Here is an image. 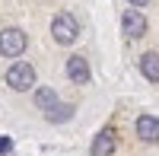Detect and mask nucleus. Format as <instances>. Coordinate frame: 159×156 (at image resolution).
<instances>
[{
	"mask_svg": "<svg viewBox=\"0 0 159 156\" xmlns=\"http://www.w3.org/2000/svg\"><path fill=\"white\" fill-rule=\"evenodd\" d=\"M7 86L16 89V93H29V89H35V67H32L29 61L10 64V70H7Z\"/></svg>",
	"mask_w": 159,
	"mask_h": 156,
	"instance_id": "1",
	"label": "nucleus"
},
{
	"mask_svg": "<svg viewBox=\"0 0 159 156\" xmlns=\"http://www.w3.org/2000/svg\"><path fill=\"white\" fill-rule=\"evenodd\" d=\"M51 35H54L57 45H73L80 38V22L73 13H57L54 19H51Z\"/></svg>",
	"mask_w": 159,
	"mask_h": 156,
	"instance_id": "2",
	"label": "nucleus"
},
{
	"mask_svg": "<svg viewBox=\"0 0 159 156\" xmlns=\"http://www.w3.org/2000/svg\"><path fill=\"white\" fill-rule=\"evenodd\" d=\"M25 45H29V38H25L22 29H3L0 32V54L3 57H19Z\"/></svg>",
	"mask_w": 159,
	"mask_h": 156,
	"instance_id": "3",
	"label": "nucleus"
},
{
	"mask_svg": "<svg viewBox=\"0 0 159 156\" xmlns=\"http://www.w3.org/2000/svg\"><path fill=\"white\" fill-rule=\"evenodd\" d=\"M121 29L127 38H143L147 35V16H143L140 10H124V16H121Z\"/></svg>",
	"mask_w": 159,
	"mask_h": 156,
	"instance_id": "4",
	"label": "nucleus"
},
{
	"mask_svg": "<svg viewBox=\"0 0 159 156\" xmlns=\"http://www.w3.org/2000/svg\"><path fill=\"white\" fill-rule=\"evenodd\" d=\"M64 70H67V76H70V80L73 83H80V86H86L89 83V61L83 57V54H73V57H67V67H64Z\"/></svg>",
	"mask_w": 159,
	"mask_h": 156,
	"instance_id": "5",
	"label": "nucleus"
},
{
	"mask_svg": "<svg viewBox=\"0 0 159 156\" xmlns=\"http://www.w3.org/2000/svg\"><path fill=\"white\" fill-rule=\"evenodd\" d=\"M115 147H118L115 131H111V127H105V131L96 134V140H92V147H89V156H111Z\"/></svg>",
	"mask_w": 159,
	"mask_h": 156,
	"instance_id": "6",
	"label": "nucleus"
},
{
	"mask_svg": "<svg viewBox=\"0 0 159 156\" xmlns=\"http://www.w3.org/2000/svg\"><path fill=\"white\" fill-rule=\"evenodd\" d=\"M134 127H137V137L143 144H156L159 140V118H153V115H140Z\"/></svg>",
	"mask_w": 159,
	"mask_h": 156,
	"instance_id": "7",
	"label": "nucleus"
},
{
	"mask_svg": "<svg viewBox=\"0 0 159 156\" xmlns=\"http://www.w3.org/2000/svg\"><path fill=\"white\" fill-rule=\"evenodd\" d=\"M140 73L147 76L150 83H159V54L156 51H147V54L140 57Z\"/></svg>",
	"mask_w": 159,
	"mask_h": 156,
	"instance_id": "8",
	"label": "nucleus"
},
{
	"mask_svg": "<svg viewBox=\"0 0 159 156\" xmlns=\"http://www.w3.org/2000/svg\"><path fill=\"white\" fill-rule=\"evenodd\" d=\"M35 105L42 108V112H51L57 105V93L51 86H35Z\"/></svg>",
	"mask_w": 159,
	"mask_h": 156,
	"instance_id": "9",
	"label": "nucleus"
},
{
	"mask_svg": "<svg viewBox=\"0 0 159 156\" xmlns=\"http://www.w3.org/2000/svg\"><path fill=\"white\" fill-rule=\"evenodd\" d=\"M45 118H48L51 124H64V121L73 118V105H64V102H57L51 112H45Z\"/></svg>",
	"mask_w": 159,
	"mask_h": 156,
	"instance_id": "10",
	"label": "nucleus"
},
{
	"mask_svg": "<svg viewBox=\"0 0 159 156\" xmlns=\"http://www.w3.org/2000/svg\"><path fill=\"white\" fill-rule=\"evenodd\" d=\"M13 150V137H0V156Z\"/></svg>",
	"mask_w": 159,
	"mask_h": 156,
	"instance_id": "11",
	"label": "nucleus"
},
{
	"mask_svg": "<svg viewBox=\"0 0 159 156\" xmlns=\"http://www.w3.org/2000/svg\"><path fill=\"white\" fill-rule=\"evenodd\" d=\"M127 3H130V7H134V10H140V7H147V3H150V0H127Z\"/></svg>",
	"mask_w": 159,
	"mask_h": 156,
	"instance_id": "12",
	"label": "nucleus"
}]
</instances>
